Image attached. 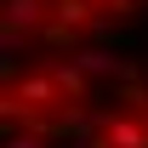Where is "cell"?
I'll return each mask as SVG.
<instances>
[{
	"label": "cell",
	"mask_w": 148,
	"mask_h": 148,
	"mask_svg": "<svg viewBox=\"0 0 148 148\" xmlns=\"http://www.w3.org/2000/svg\"><path fill=\"white\" fill-rule=\"evenodd\" d=\"M80 148H148V125H143L131 108L97 103V108H91V120H86Z\"/></svg>",
	"instance_id": "6da1fadb"
},
{
	"label": "cell",
	"mask_w": 148,
	"mask_h": 148,
	"mask_svg": "<svg viewBox=\"0 0 148 148\" xmlns=\"http://www.w3.org/2000/svg\"><path fill=\"white\" fill-rule=\"evenodd\" d=\"M6 148H40V137H34V131H23V137L12 131V143H6Z\"/></svg>",
	"instance_id": "7a4b0ae2"
}]
</instances>
